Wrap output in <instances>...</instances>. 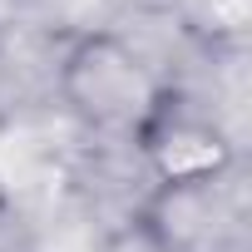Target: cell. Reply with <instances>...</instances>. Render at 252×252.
Returning a JSON list of instances; mask_svg holds the SVG:
<instances>
[{"label":"cell","instance_id":"3","mask_svg":"<svg viewBox=\"0 0 252 252\" xmlns=\"http://www.w3.org/2000/svg\"><path fill=\"white\" fill-rule=\"evenodd\" d=\"M139 139L158 183H213V178H227L237 163L232 139L213 119H198V114L163 109Z\"/></svg>","mask_w":252,"mask_h":252},{"label":"cell","instance_id":"1","mask_svg":"<svg viewBox=\"0 0 252 252\" xmlns=\"http://www.w3.org/2000/svg\"><path fill=\"white\" fill-rule=\"evenodd\" d=\"M64 109L99 134H144L168 109L154 64L114 30H84L60 60Z\"/></svg>","mask_w":252,"mask_h":252},{"label":"cell","instance_id":"2","mask_svg":"<svg viewBox=\"0 0 252 252\" xmlns=\"http://www.w3.org/2000/svg\"><path fill=\"white\" fill-rule=\"evenodd\" d=\"M144 232L158 252H247L242 198L227 178L158 183L144 203Z\"/></svg>","mask_w":252,"mask_h":252}]
</instances>
